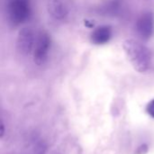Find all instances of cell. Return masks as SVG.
<instances>
[{"label":"cell","instance_id":"cell-4","mask_svg":"<svg viewBox=\"0 0 154 154\" xmlns=\"http://www.w3.org/2000/svg\"><path fill=\"white\" fill-rule=\"evenodd\" d=\"M147 112L152 118H154V100L147 106Z\"/></svg>","mask_w":154,"mask_h":154},{"label":"cell","instance_id":"cell-2","mask_svg":"<svg viewBox=\"0 0 154 154\" xmlns=\"http://www.w3.org/2000/svg\"><path fill=\"white\" fill-rule=\"evenodd\" d=\"M51 49V38L45 32H40L36 34L32 54L34 62L37 65H42L48 59Z\"/></svg>","mask_w":154,"mask_h":154},{"label":"cell","instance_id":"cell-3","mask_svg":"<svg viewBox=\"0 0 154 154\" xmlns=\"http://www.w3.org/2000/svg\"><path fill=\"white\" fill-rule=\"evenodd\" d=\"M36 34L33 32L32 30L24 28L23 29L20 33L17 40V48L19 51H21L23 54H28L32 51L34 41H35Z\"/></svg>","mask_w":154,"mask_h":154},{"label":"cell","instance_id":"cell-5","mask_svg":"<svg viewBox=\"0 0 154 154\" xmlns=\"http://www.w3.org/2000/svg\"><path fill=\"white\" fill-rule=\"evenodd\" d=\"M5 131V125H4L3 121L0 119V138H1L2 136H4Z\"/></svg>","mask_w":154,"mask_h":154},{"label":"cell","instance_id":"cell-1","mask_svg":"<svg viewBox=\"0 0 154 154\" xmlns=\"http://www.w3.org/2000/svg\"><path fill=\"white\" fill-rule=\"evenodd\" d=\"M7 17L13 25H20L25 23L32 14L30 0H8Z\"/></svg>","mask_w":154,"mask_h":154}]
</instances>
